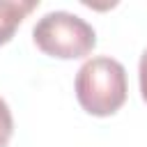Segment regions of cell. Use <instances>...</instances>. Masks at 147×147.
<instances>
[{
	"mask_svg": "<svg viewBox=\"0 0 147 147\" xmlns=\"http://www.w3.org/2000/svg\"><path fill=\"white\" fill-rule=\"evenodd\" d=\"M78 103L96 117L117 113L126 101V71L124 67L106 55L87 60L76 74Z\"/></svg>",
	"mask_w": 147,
	"mask_h": 147,
	"instance_id": "6da1fadb",
	"label": "cell"
},
{
	"mask_svg": "<svg viewBox=\"0 0 147 147\" xmlns=\"http://www.w3.org/2000/svg\"><path fill=\"white\" fill-rule=\"evenodd\" d=\"M32 39L46 55L74 60L94 48L96 32L85 18L71 11H48L34 23Z\"/></svg>",
	"mask_w": 147,
	"mask_h": 147,
	"instance_id": "7a4b0ae2",
	"label": "cell"
},
{
	"mask_svg": "<svg viewBox=\"0 0 147 147\" xmlns=\"http://www.w3.org/2000/svg\"><path fill=\"white\" fill-rule=\"evenodd\" d=\"M37 7L34 0H0V44H7L21 21Z\"/></svg>",
	"mask_w": 147,
	"mask_h": 147,
	"instance_id": "3957f363",
	"label": "cell"
},
{
	"mask_svg": "<svg viewBox=\"0 0 147 147\" xmlns=\"http://www.w3.org/2000/svg\"><path fill=\"white\" fill-rule=\"evenodd\" d=\"M14 133V119H11V110L7 106V101L0 96V147H7L9 138Z\"/></svg>",
	"mask_w": 147,
	"mask_h": 147,
	"instance_id": "277c9868",
	"label": "cell"
},
{
	"mask_svg": "<svg viewBox=\"0 0 147 147\" xmlns=\"http://www.w3.org/2000/svg\"><path fill=\"white\" fill-rule=\"evenodd\" d=\"M138 76H140V94L147 101V51L140 57V67H138Z\"/></svg>",
	"mask_w": 147,
	"mask_h": 147,
	"instance_id": "5b68a950",
	"label": "cell"
}]
</instances>
